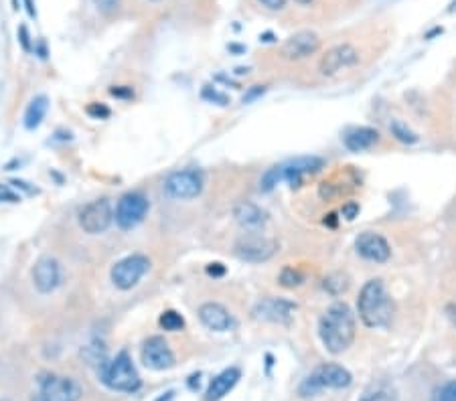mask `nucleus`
Returning <instances> with one entry per match:
<instances>
[{
	"instance_id": "obj_1",
	"label": "nucleus",
	"mask_w": 456,
	"mask_h": 401,
	"mask_svg": "<svg viewBox=\"0 0 456 401\" xmlns=\"http://www.w3.org/2000/svg\"><path fill=\"white\" fill-rule=\"evenodd\" d=\"M357 326L351 308L345 302H337L325 310L318 320V337L323 340L325 349L332 355L345 353L355 340Z\"/></svg>"
},
{
	"instance_id": "obj_2",
	"label": "nucleus",
	"mask_w": 456,
	"mask_h": 401,
	"mask_svg": "<svg viewBox=\"0 0 456 401\" xmlns=\"http://www.w3.org/2000/svg\"><path fill=\"white\" fill-rule=\"evenodd\" d=\"M357 312L369 328L388 326L394 317V300L388 292L383 280L372 278L363 284L359 298H357Z\"/></svg>"
},
{
	"instance_id": "obj_3",
	"label": "nucleus",
	"mask_w": 456,
	"mask_h": 401,
	"mask_svg": "<svg viewBox=\"0 0 456 401\" xmlns=\"http://www.w3.org/2000/svg\"><path fill=\"white\" fill-rule=\"evenodd\" d=\"M100 377L105 387L120 393H136L142 385L140 375L126 351L118 353L112 361H105L100 367Z\"/></svg>"
},
{
	"instance_id": "obj_4",
	"label": "nucleus",
	"mask_w": 456,
	"mask_h": 401,
	"mask_svg": "<svg viewBox=\"0 0 456 401\" xmlns=\"http://www.w3.org/2000/svg\"><path fill=\"white\" fill-rule=\"evenodd\" d=\"M353 381V375L343 367V365H337V363H325L321 367H316L311 375L304 379V383L300 385V395L302 398H311L316 395L318 391L323 389H343V387H349Z\"/></svg>"
},
{
	"instance_id": "obj_5",
	"label": "nucleus",
	"mask_w": 456,
	"mask_h": 401,
	"mask_svg": "<svg viewBox=\"0 0 456 401\" xmlns=\"http://www.w3.org/2000/svg\"><path fill=\"white\" fill-rule=\"evenodd\" d=\"M83 391L78 381L47 373L37 381V389L31 395V401H80Z\"/></svg>"
},
{
	"instance_id": "obj_6",
	"label": "nucleus",
	"mask_w": 456,
	"mask_h": 401,
	"mask_svg": "<svg viewBox=\"0 0 456 401\" xmlns=\"http://www.w3.org/2000/svg\"><path fill=\"white\" fill-rule=\"evenodd\" d=\"M203 185H205V181H203V172L201 170H177V172L166 176L165 190L168 197L185 201V199L199 197L201 190H203Z\"/></svg>"
},
{
	"instance_id": "obj_7",
	"label": "nucleus",
	"mask_w": 456,
	"mask_h": 401,
	"mask_svg": "<svg viewBox=\"0 0 456 401\" xmlns=\"http://www.w3.org/2000/svg\"><path fill=\"white\" fill-rule=\"evenodd\" d=\"M148 266H150V259L146 255L140 254L128 255L124 259H120L112 268V282H114V286L120 288V290L134 288L140 282V278L148 272Z\"/></svg>"
},
{
	"instance_id": "obj_8",
	"label": "nucleus",
	"mask_w": 456,
	"mask_h": 401,
	"mask_svg": "<svg viewBox=\"0 0 456 401\" xmlns=\"http://www.w3.org/2000/svg\"><path fill=\"white\" fill-rule=\"evenodd\" d=\"M276 250H278V243L274 239L253 235V233L244 235L235 243V255L244 262H251V264L268 262L270 257L276 254Z\"/></svg>"
},
{
	"instance_id": "obj_9",
	"label": "nucleus",
	"mask_w": 456,
	"mask_h": 401,
	"mask_svg": "<svg viewBox=\"0 0 456 401\" xmlns=\"http://www.w3.org/2000/svg\"><path fill=\"white\" fill-rule=\"evenodd\" d=\"M148 211V201L140 192H128L116 205V223L120 229H134L142 223Z\"/></svg>"
},
{
	"instance_id": "obj_10",
	"label": "nucleus",
	"mask_w": 456,
	"mask_h": 401,
	"mask_svg": "<svg viewBox=\"0 0 456 401\" xmlns=\"http://www.w3.org/2000/svg\"><path fill=\"white\" fill-rule=\"evenodd\" d=\"M114 219V211L108 199H98L89 205H85L80 211V227L89 235L104 233Z\"/></svg>"
},
{
	"instance_id": "obj_11",
	"label": "nucleus",
	"mask_w": 456,
	"mask_h": 401,
	"mask_svg": "<svg viewBox=\"0 0 456 401\" xmlns=\"http://www.w3.org/2000/svg\"><path fill=\"white\" fill-rule=\"evenodd\" d=\"M323 167H325V160L318 156H298L284 165H278V172H280V181L290 183V187L294 189V187H300L309 176L316 174Z\"/></svg>"
},
{
	"instance_id": "obj_12",
	"label": "nucleus",
	"mask_w": 456,
	"mask_h": 401,
	"mask_svg": "<svg viewBox=\"0 0 456 401\" xmlns=\"http://www.w3.org/2000/svg\"><path fill=\"white\" fill-rule=\"evenodd\" d=\"M359 61V51L349 45V43H341V45H334L331 47L318 61V71L323 75H334L339 73L341 69H347Z\"/></svg>"
},
{
	"instance_id": "obj_13",
	"label": "nucleus",
	"mask_w": 456,
	"mask_h": 401,
	"mask_svg": "<svg viewBox=\"0 0 456 401\" xmlns=\"http://www.w3.org/2000/svg\"><path fill=\"white\" fill-rule=\"evenodd\" d=\"M318 49H321V39H318L316 33H312V31H298V33H294L292 37H288L284 41L280 53L288 61H300V59H307V57L314 55Z\"/></svg>"
},
{
	"instance_id": "obj_14",
	"label": "nucleus",
	"mask_w": 456,
	"mask_h": 401,
	"mask_svg": "<svg viewBox=\"0 0 456 401\" xmlns=\"http://www.w3.org/2000/svg\"><path fill=\"white\" fill-rule=\"evenodd\" d=\"M355 248H357V254L363 259L375 262V264H385L392 257V248H390L388 239L375 232L361 233L355 239Z\"/></svg>"
},
{
	"instance_id": "obj_15",
	"label": "nucleus",
	"mask_w": 456,
	"mask_h": 401,
	"mask_svg": "<svg viewBox=\"0 0 456 401\" xmlns=\"http://www.w3.org/2000/svg\"><path fill=\"white\" fill-rule=\"evenodd\" d=\"M142 363L152 371H166L175 367V353L163 337H150L142 345Z\"/></svg>"
},
{
	"instance_id": "obj_16",
	"label": "nucleus",
	"mask_w": 456,
	"mask_h": 401,
	"mask_svg": "<svg viewBox=\"0 0 456 401\" xmlns=\"http://www.w3.org/2000/svg\"><path fill=\"white\" fill-rule=\"evenodd\" d=\"M33 284L41 294H51L61 284V266L55 257H41L33 268Z\"/></svg>"
},
{
	"instance_id": "obj_17",
	"label": "nucleus",
	"mask_w": 456,
	"mask_h": 401,
	"mask_svg": "<svg viewBox=\"0 0 456 401\" xmlns=\"http://www.w3.org/2000/svg\"><path fill=\"white\" fill-rule=\"evenodd\" d=\"M294 304L284 298H264L253 306V317L268 322H290Z\"/></svg>"
},
{
	"instance_id": "obj_18",
	"label": "nucleus",
	"mask_w": 456,
	"mask_h": 401,
	"mask_svg": "<svg viewBox=\"0 0 456 401\" xmlns=\"http://www.w3.org/2000/svg\"><path fill=\"white\" fill-rule=\"evenodd\" d=\"M199 318L201 322L207 326L209 331L215 333H226L233 326V318L229 315V310L226 306L217 304V302H205L199 308Z\"/></svg>"
},
{
	"instance_id": "obj_19",
	"label": "nucleus",
	"mask_w": 456,
	"mask_h": 401,
	"mask_svg": "<svg viewBox=\"0 0 456 401\" xmlns=\"http://www.w3.org/2000/svg\"><path fill=\"white\" fill-rule=\"evenodd\" d=\"M242 377V371L237 367H229L226 371H221L217 377L209 383L207 391H205V401H219L228 395L229 391L237 385V381Z\"/></svg>"
},
{
	"instance_id": "obj_20",
	"label": "nucleus",
	"mask_w": 456,
	"mask_h": 401,
	"mask_svg": "<svg viewBox=\"0 0 456 401\" xmlns=\"http://www.w3.org/2000/svg\"><path fill=\"white\" fill-rule=\"evenodd\" d=\"M379 142V132L375 128L369 126H359L351 128L345 132L343 136V144L347 150L351 152H363V150H369Z\"/></svg>"
},
{
	"instance_id": "obj_21",
	"label": "nucleus",
	"mask_w": 456,
	"mask_h": 401,
	"mask_svg": "<svg viewBox=\"0 0 456 401\" xmlns=\"http://www.w3.org/2000/svg\"><path fill=\"white\" fill-rule=\"evenodd\" d=\"M233 217L246 229H260L268 221V213L264 211L262 207H258L256 203H249V201L237 203L233 207Z\"/></svg>"
},
{
	"instance_id": "obj_22",
	"label": "nucleus",
	"mask_w": 456,
	"mask_h": 401,
	"mask_svg": "<svg viewBox=\"0 0 456 401\" xmlns=\"http://www.w3.org/2000/svg\"><path fill=\"white\" fill-rule=\"evenodd\" d=\"M47 109H49V100H47L45 96H37V98L29 104L27 112H24V126L29 128V130H35V128L43 122Z\"/></svg>"
},
{
	"instance_id": "obj_23",
	"label": "nucleus",
	"mask_w": 456,
	"mask_h": 401,
	"mask_svg": "<svg viewBox=\"0 0 456 401\" xmlns=\"http://www.w3.org/2000/svg\"><path fill=\"white\" fill-rule=\"evenodd\" d=\"M390 132H392V136H394L395 140H399V142H404V144H415L418 142V136H415V132H412L408 124H404L402 120H392L390 122Z\"/></svg>"
},
{
	"instance_id": "obj_24",
	"label": "nucleus",
	"mask_w": 456,
	"mask_h": 401,
	"mask_svg": "<svg viewBox=\"0 0 456 401\" xmlns=\"http://www.w3.org/2000/svg\"><path fill=\"white\" fill-rule=\"evenodd\" d=\"M349 288V278L343 274H332L325 280V290L331 292L332 296L343 294Z\"/></svg>"
},
{
	"instance_id": "obj_25",
	"label": "nucleus",
	"mask_w": 456,
	"mask_h": 401,
	"mask_svg": "<svg viewBox=\"0 0 456 401\" xmlns=\"http://www.w3.org/2000/svg\"><path fill=\"white\" fill-rule=\"evenodd\" d=\"M161 326L165 328V331H170V333H177V331H181L183 326H185V318L181 317L179 312H175V310H166L163 312V317H161Z\"/></svg>"
},
{
	"instance_id": "obj_26",
	"label": "nucleus",
	"mask_w": 456,
	"mask_h": 401,
	"mask_svg": "<svg viewBox=\"0 0 456 401\" xmlns=\"http://www.w3.org/2000/svg\"><path fill=\"white\" fill-rule=\"evenodd\" d=\"M343 192H345V185L343 183H334V181H325L318 187V197L323 201H331L334 197H341Z\"/></svg>"
},
{
	"instance_id": "obj_27",
	"label": "nucleus",
	"mask_w": 456,
	"mask_h": 401,
	"mask_svg": "<svg viewBox=\"0 0 456 401\" xmlns=\"http://www.w3.org/2000/svg\"><path fill=\"white\" fill-rule=\"evenodd\" d=\"M304 282V275L300 274L298 270H294V268H284L282 272H280V284L284 286V288H296V286H300Z\"/></svg>"
},
{
	"instance_id": "obj_28",
	"label": "nucleus",
	"mask_w": 456,
	"mask_h": 401,
	"mask_svg": "<svg viewBox=\"0 0 456 401\" xmlns=\"http://www.w3.org/2000/svg\"><path fill=\"white\" fill-rule=\"evenodd\" d=\"M430 401H456V379L448 381L442 387H438Z\"/></svg>"
},
{
	"instance_id": "obj_29",
	"label": "nucleus",
	"mask_w": 456,
	"mask_h": 401,
	"mask_svg": "<svg viewBox=\"0 0 456 401\" xmlns=\"http://www.w3.org/2000/svg\"><path fill=\"white\" fill-rule=\"evenodd\" d=\"M280 183V172H278V167H272L270 170H266V174L262 176L260 181V189L264 192H270L272 189H276V185Z\"/></svg>"
},
{
	"instance_id": "obj_30",
	"label": "nucleus",
	"mask_w": 456,
	"mask_h": 401,
	"mask_svg": "<svg viewBox=\"0 0 456 401\" xmlns=\"http://www.w3.org/2000/svg\"><path fill=\"white\" fill-rule=\"evenodd\" d=\"M361 401H397L395 395L390 389H374V391H367Z\"/></svg>"
},
{
	"instance_id": "obj_31",
	"label": "nucleus",
	"mask_w": 456,
	"mask_h": 401,
	"mask_svg": "<svg viewBox=\"0 0 456 401\" xmlns=\"http://www.w3.org/2000/svg\"><path fill=\"white\" fill-rule=\"evenodd\" d=\"M203 98L209 100V102H217V104H221V106H226L228 104V96H223V93H219L217 89H213V87H205L203 89Z\"/></svg>"
},
{
	"instance_id": "obj_32",
	"label": "nucleus",
	"mask_w": 456,
	"mask_h": 401,
	"mask_svg": "<svg viewBox=\"0 0 456 401\" xmlns=\"http://www.w3.org/2000/svg\"><path fill=\"white\" fill-rule=\"evenodd\" d=\"M87 114L91 116V118H98V120H104L110 116V109L104 106V104H91V106H87Z\"/></svg>"
},
{
	"instance_id": "obj_33",
	"label": "nucleus",
	"mask_w": 456,
	"mask_h": 401,
	"mask_svg": "<svg viewBox=\"0 0 456 401\" xmlns=\"http://www.w3.org/2000/svg\"><path fill=\"white\" fill-rule=\"evenodd\" d=\"M94 4L98 6V10L102 13H114L120 4V0H94Z\"/></svg>"
},
{
	"instance_id": "obj_34",
	"label": "nucleus",
	"mask_w": 456,
	"mask_h": 401,
	"mask_svg": "<svg viewBox=\"0 0 456 401\" xmlns=\"http://www.w3.org/2000/svg\"><path fill=\"white\" fill-rule=\"evenodd\" d=\"M357 213H359V205H357L355 201L345 203V205H343V209H341V215H343L347 221H353V219L357 217Z\"/></svg>"
},
{
	"instance_id": "obj_35",
	"label": "nucleus",
	"mask_w": 456,
	"mask_h": 401,
	"mask_svg": "<svg viewBox=\"0 0 456 401\" xmlns=\"http://www.w3.org/2000/svg\"><path fill=\"white\" fill-rule=\"evenodd\" d=\"M260 4L268 10H282L286 6V0H260Z\"/></svg>"
},
{
	"instance_id": "obj_36",
	"label": "nucleus",
	"mask_w": 456,
	"mask_h": 401,
	"mask_svg": "<svg viewBox=\"0 0 456 401\" xmlns=\"http://www.w3.org/2000/svg\"><path fill=\"white\" fill-rule=\"evenodd\" d=\"M260 93H264V87H262V85H256V87H253V89L249 91L248 96H244V104L251 102V100H253V98H258Z\"/></svg>"
},
{
	"instance_id": "obj_37",
	"label": "nucleus",
	"mask_w": 456,
	"mask_h": 401,
	"mask_svg": "<svg viewBox=\"0 0 456 401\" xmlns=\"http://www.w3.org/2000/svg\"><path fill=\"white\" fill-rule=\"evenodd\" d=\"M110 93H112V96H118V98H132V89H130V87H128V89L114 87V89H110Z\"/></svg>"
},
{
	"instance_id": "obj_38",
	"label": "nucleus",
	"mask_w": 456,
	"mask_h": 401,
	"mask_svg": "<svg viewBox=\"0 0 456 401\" xmlns=\"http://www.w3.org/2000/svg\"><path fill=\"white\" fill-rule=\"evenodd\" d=\"M446 315L450 318V322L456 326V298L453 302H448V306H446Z\"/></svg>"
},
{
	"instance_id": "obj_39",
	"label": "nucleus",
	"mask_w": 456,
	"mask_h": 401,
	"mask_svg": "<svg viewBox=\"0 0 456 401\" xmlns=\"http://www.w3.org/2000/svg\"><path fill=\"white\" fill-rule=\"evenodd\" d=\"M207 272L211 275H221L223 272H226V268H223L221 264H211V266L207 268Z\"/></svg>"
},
{
	"instance_id": "obj_40",
	"label": "nucleus",
	"mask_w": 456,
	"mask_h": 401,
	"mask_svg": "<svg viewBox=\"0 0 456 401\" xmlns=\"http://www.w3.org/2000/svg\"><path fill=\"white\" fill-rule=\"evenodd\" d=\"M172 395H175L172 391H166L165 395H163V398H159V400H156V401H170V400H172Z\"/></svg>"
},
{
	"instance_id": "obj_41",
	"label": "nucleus",
	"mask_w": 456,
	"mask_h": 401,
	"mask_svg": "<svg viewBox=\"0 0 456 401\" xmlns=\"http://www.w3.org/2000/svg\"><path fill=\"white\" fill-rule=\"evenodd\" d=\"M296 2H298V4H311L312 0H296Z\"/></svg>"
}]
</instances>
